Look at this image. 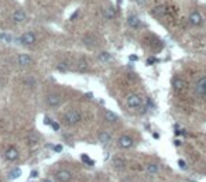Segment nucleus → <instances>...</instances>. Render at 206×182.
Wrapping results in <instances>:
<instances>
[{"instance_id":"c85d7f7f","label":"nucleus","mask_w":206,"mask_h":182,"mask_svg":"<svg viewBox=\"0 0 206 182\" xmlns=\"http://www.w3.org/2000/svg\"><path fill=\"white\" fill-rule=\"evenodd\" d=\"M51 127H53L55 131H57V130H59V124L57 123V121H53V123H51Z\"/></svg>"},{"instance_id":"72a5a7b5","label":"nucleus","mask_w":206,"mask_h":182,"mask_svg":"<svg viewBox=\"0 0 206 182\" xmlns=\"http://www.w3.org/2000/svg\"><path fill=\"white\" fill-rule=\"evenodd\" d=\"M38 175V172L37 171H34V172H31V178H33V176H37Z\"/></svg>"},{"instance_id":"5701e85b","label":"nucleus","mask_w":206,"mask_h":182,"mask_svg":"<svg viewBox=\"0 0 206 182\" xmlns=\"http://www.w3.org/2000/svg\"><path fill=\"white\" fill-rule=\"evenodd\" d=\"M114 16H116V11H114V9H112V7H108V9L105 10V17H106V19H113Z\"/></svg>"},{"instance_id":"b1692460","label":"nucleus","mask_w":206,"mask_h":182,"mask_svg":"<svg viewBox=\"0 0 206 182\" xmlns=\"http://www.w3.org/2000/svg\"><path fill=\"white\" fill-rule=\"evenodd\" d=\"M57 68H58V71H61V72H66L68 69H69V65H68L66 62H59V64L57 65Z\"/></svg>"},{"instance_id":"dca6fc26","label":"nucleus","mask_w":206,"mask_h":182,"mask_svg":"<svg viewBox=\"0 0 206 182\" xmlns=\"http://www.w3.org/2000/svg\"><path fill=\"white\" fill-rule=\"evenodd\" d=\"M105 119L109 121V123H114V121H117L119 120V117H117V114L114 113V111H110V110H108L105 113Z\"/></svg>"},{"instance_id":"9b49d317","label":"nucleus","mask_w":206,"mask_h":182,"mask_svg":"<svg viewBox=\"0 0 206 182\" xmlns=\"http://www.w3.org/2000/svg\"><path fill=\"white\" fill-rule=\"evenodd\" d=\"M17 62H19V65L21 68H24V66H27V65L31 64V57L28 55V54H20V55L17 57Z\"/></svg>"},{"instance_id":"20e7f679","label":"nucleus","mask_w":206,"mask_h":182,"mask_svg":"<svg viewBox=\"0 0 206 182\" xmlns=\"http://www.w3.org/2000/svg\"><path fill=\"white\" fill-rule=\"evenodd\" d=\"M195 93L200 98L206 96V76H202L195 85Z\"/></svg>"},{"instance_id":"473e14b6","label":"nucleus","mask_w":206,"mask_h":182,"mask_svg":"<svg viewBox=\"0 0 206 182\" xmlns=\"http://www.w3.org/2000/svg\"><path fill=\"white\" fill-rule=\"evenodd\" d=\"M44 121H45V123H47V124H51V123H53V121L49 120V119H48V117H44Z\"/></svg>"},{"instance_id":"1a4fd4ad","label":"nucleus","mask_w":206,"mask_h":182,"mask_svg":"<svg viewBox=\"0 0 206 182\" xmlns=\"http://www.w3.org/2000/svg\"><path fill=\"white\" fill-rule=\"evenodd\" d=\"M25 19H27V14H25L24 10H16V11L13 13V21L17 23V24L24 23Z\"/></svg>"},{"instance_id":"c756f323","label":"nucleus","mask_w":206,"mask_h":182,"mask_svg":"<svg viewBox=\"0 0 206 182\" xmlns=\"http://www.w3.org/2000/svg\"><path fill=\"white\" fill-rule=\"evenodd\" d=\"M178 165L182 168V170H185V168H186V164H185V161H182V160L178 161Z\"/></svg>"},{"instance_id":"a211bd4d","label":"nucleus","mask_w":206,"mask_h":182,"mask_svg":"<svg viewBox=\"0 0 206 182\" xmlns=\"http://www.w3.org/2000/svg\"><path fill=\"white\" fill-rule=\"evenodd\" d=\"M99 141L103 143V144H108V143L110 141V133H109V131H102V133L99 134Z\"/></svg>"},{"instance_id":"4468645a","label":"nucleus","mask_w":206,"mask_h":182,"mask_svg":"<svg viewBox=\"0 0 206 182\" xmlns=\"http://www.w3.org/2000/svg\"><path fill=\"white\" fill-rule=\"evenodd\" d=\"M172 88L176 90V92H181V90L185 88V82L181 79V78L175 76V78L172 79Z\"/></svg>"},{"instance_id":"7ed1b4c3","label":"nucleus","mask_w":206,"mask_h":182,"mask_svg":"<svg viewBox=\"0 0 206 182\" xmlns=\"http://www.w3.org/2000/svg\"><path fill=\"white\" fill-rule=\"evenodd\" d=\"M45 102L49 107H58V106L62 103V99L58 93H49V95L47 96Z\"/></svg>"},{"instance_id":"9d476101","label":"nucleus","mask_w":206,"mask_h":182,"mask_svg":"<svg viewBox=\"0 0 206 182\" xmlns=\"http://www.w3.org/2000/svg\"><path fill=\"white\" fill-rule=\"evenodd\" d=\"M127 24H129L131 28H139L140 25H141V21H140L137 14H130L129 19H127Z\"/></svg>"},{"instance_id":"bb28decb","label":"nucleus","mask_w":206,"mask_h":182,"mask_svg":"<svg viewBox=\"0 0 206 182\" xmlns=\"http://www.w3.org/2000/svg\"><path fill=\"white\" fill-rule=\"evenodd\" d=\"M82 161H83V162H86V164H90V165L93 164V161L89 160V157H88L86 154H82Z\"/></svg>"},{"instance_id":"f704fd0d","label":"nucleus","mask_w":206,"mask_h":182,"mask_svg":"<svg viewBox=\"0 0 206 182\" xmlns=\"http://www.w3.org/2000/svg\"><path fill=\"white\" fill-rule=\"evenodd\" d=\"M130 59H131V61H135V59H137V57H135V55H130Z\"/></svg>"},{"instance_id":"f8f14e48","label":"nucleus","mask_w":206,"mask_h":182,"mask_svg":"<svg viewBox=\"0 0 206 182\" xmlns=\"http://www.w3.org/2000/svg\"><path fill=\"white\" fill-rule=\"evenodd\" d=\"M202 16L199 14L198 11H194L191 13V16H189V23H191L192 25H200L202 24Z\"/></svg>"},{"instance_id":"393cba45","label":"nucleus","mask_w":206,"mask_h":182,"mask_svg":"<svg viewBox=\"0 0 206 182\" xmlns=\"http://www.w3.org/2000/svg\"><path fill=\"white\" fill-rule=\"evenodd\" d=\"M0 38L4 40L6 43H11V41H13V37L10 34H7V33H0Z\"/></svg>"},{"instance_id":"7c9ffc66","label":"nucleus","mask_w":206,"mask_h":182,"mask_svg":"<svg viewBox=\"0 0 206 182\" xmlns=\"http://www.w3.org/2000/svg\"><path fill=\"white\" fill-rule=\"evenodd\" d=\"M54 151H57V152H61V151H62V145H61V144L55 145V147H54Z\"/></svg>"},{"instance_id":"f257e3e1","label":"nucleus","mask_w":206,"mask_h":182,"mask_svg":"<svg viewBox=\"0 0 206 182\" xmlns=\"http://www.w3.org/2000/svg\"><path fill=\"white\" fill-rule=\"evenodd\" d=\"M79 120H80V113L78 110H69V111H66V114H65V121H66V124H69V126L78 124Z\"/></svg>"},{"instance_id":"f3484780","label":"nucleus","mask_w":206,"mask_h":182,"mask_svg":"<svg viewBox=\"0 0 206 182\" xmlns=\"http://www.w3.org/2000/svg\"><path fill=\"white\" fill-rule=\"evenodd\" d=\"M88 68H89V65H88V62L85 61V59H79L76 64V69L79 72H86Z\"/></svg>"},{"instance_id":"e433bc0d","label":"nucleus","mask_w":206,"mask_h":182,"mask_svg":"<svg viewBox=\"0 0 206 182\" xmlns=\"http://www.w3.org/2000/svg\"><path fill=\"white\" fill-rule=\"evenodd\" d=\"M44 182H51V181H49V179H45V181H44Z\"/></svg>"},{"instance_id":"a878e982","label":"nucleus","mask_w":206,"mask_h":182,"mask_svg":"<svg viewBox=\"0 0 206 182\" xmlns=\"http://www.w3.org/2000/svg\"><path fill=\"white\" fill-rule=\"evenodd\" d=\"M38 141V136L37 134H30V137H28V143H30V144H35V143Z\"/></svg>"},{"instance_id":"6e6552de","label":"nucleus","mask_w":206,"mask_h":182,"mask_svg":"<svg viewBox=\"0 0 206 182\" xmlns=\"http://www.w3.org/2000/svg\"><path fill=\"white\" fill-rule=\"evenodd\" d=\"M55 178L58 179L59 182H68V181H71L72 174L69 172L68 170H59V171H57Z\"/></svg>"},{"instance_id":"c9c22d12","label":"nucleus","mask_w":206,"mask_h":182,"mask_svg":"<svg viewBox=\"0 0 206 182\" xmlns=\"http://www.w3.org/2000/svg\"><path fill=\"white\" fill-rule=\"evenodd\" d=\"M154 139H160V134H158V133H154Z\"/></svg>"},{"instance_id":"2f4dec72","label":"nucleus","mask_w":206,"mask_h":182,"mask_svg":"<svg viewBox=\"0 0 206 182\" xmlns=\"http://www.w3.org/2000/svg\"><path fill=\"white\" fill-rule=\"evenodd\" d=\"M135 2H137V3H139L140 6H143V4L145 3V0H135Z\"/></svg>"},{"instance_id":"f03ea898","label":"nucleus","mask_w":206,"mask_h":182,"mask_svg":"<svg viewBox=\"0 0 206 182\" xmlns=\"http://www.w3.org/2000/svg\"><path fill=\"white\" fill-rule=\"evenodd\" d=\"M127 106H129L130 109H139L140 106L143 105V99L140 95H135V93H133V95H129V98H127Z\"/></svg>"},{"instance_id":"0eeeda50","label":"nucleus","mask_w":206,"mask_h":182,"mask_svg":"<svg viewBox=\"0 0 206 182\" xmlns=\"http://www.w3.org/2000/svg\"><path fill=\"white\" fill-rule=\"evenodd\" d=\"M19 157H20V152L16 147H9L4 151V158L7 161H16V160H19Z\"/></svg>"},{"instance_id":"ddd939ff","label":"nucleus","mask_w":206,"mask_h":182,"mask_svg":"<svg viewBox=\"0 0 206 182\" xmlns=\"http://www.w3.org/2000/svg\"><path fill=\"white\" fill-rule=\"evenodd\" d=\"M112 165H113L116 170H124V167H126V161H124L123 158H120V157H114L113 160H112Z\"/></svg>"},{"instance_id":"412c9836","label":"nucleus","mask_w":206,"mask_h":182,"mask_svg":"<svg viewBox=\"0 0 206 182\" xmlns=\"http://www.w3.org/2000/svg\"><path fill=\"white\" fill-rule=\"evenodd\" d=\"M20 175H21V170H20V168H14L13 171H10L9 178L10 179H16V178H19Z\"/></svg>"},{"instance_id":"aec40b11","label":"nucleus","mask_w":206,"mask_h":182,"mask_svg":"<svg viewBox=\"0 0 206 182\" xmlns=\"http://www.w3.org/2000/svg\"><path fill=\"white\" fill-rule=\"evenodd\" d=\"M154 14L161 17V16H165L167 14V7L165 6H157L154 9Z\"/></svg>"},{"instance_id":"cd10ccee","label":"nucleus","mask_w":206,"mask_h":182,"mask_svg":"<svg viewBox=\"0 0 206 182\" xmlns=\"http://www.w3.org/2000/svg\"><path fill=\"white\" fill-rule=\"evenodd\" d=\"M25 84L30 85V86H34V85H35V79H34V78H27V79H25Z\"/></svg>"},{"instance_id":"423d86ee","label":"nucleus","mask_w":206,"mask_h":182,"mask_svg":"<svg viewBox=\"0 0 206 182\" xmlns=\"http://www.w3.org/2000/svg\"><path fill=\"white\" fill-rule=\"evenodd\" d=\"M35 40H37V37H35V34H34L33 31H27V33H24L20 37V43L24 44V45H33L35 43Z\"/></svg>"},{"instance_id":"39448f33","label":"nucleus","mask_w":206,"mask_h":182,"mask_svg":"<svg viewBox=\"0 0 206 182\" xmlns=\"http://www.w3.org/2000/svg\"><path fill=\"white\" fill-rule=\"evenodd\" d=\"M133 139L130 136H126V134H123V136H120L119 140H117V145H119L120 148H124V150H127V148H131L133 147Z\"/></svg>"},{"instance_id":"6ab92c4d","label":"nucleus","mask_w":206,"mask_h":182,"mask_svg":"<svg viewBox=\"0 0 206 182\" xmlns=\"http://www.w3.org/2000/svg\"><path fill=\"white\" fill-rule=\"evenodd\" d=\"M98 58H99V61H100V62H105V64H106V62H110L112 61V55L109 52H105V51L99 54Z\"/></svg>"},{"instance_id":"4be33fe9","label":"nucleus","mask_w":206,"mask_h":182,"mask_svg":"<svg viewBox=\"0 0 206 182\" xmlns=\"http://www.w3.org/2000/svg\"><path fill=\"white\" fill-rule=\"evenodd\" d=\"M83 43L86 44V45H95L96 44V40H95V37H93V35H86V37L83 38Z\"/></svg>"},{"instance_id":"2eb2a0df","label":"nucleus","mask_w":206,"mask_h":182,"mask_svg":"<svg viewBox=\"0 0 206 182\" xmlns=\"http://www.w3.org/2000/svg\"><path fill=\"white\" fill-rule=\"evenodd\" d=\"M145 171H147L148 174H151V175H155V174H158L160 168H158L157 164H147V165H145Z\"/></svg>"}]
</instances>
